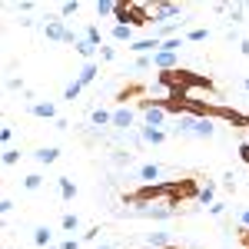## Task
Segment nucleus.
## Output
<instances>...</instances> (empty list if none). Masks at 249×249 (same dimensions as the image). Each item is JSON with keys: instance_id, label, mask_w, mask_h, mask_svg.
Wrapping results in <instances>:
<instances>
[{"instance_id": "37", "label": "nucleus", "mask_w": 249, "mask_h": 249, "mask_svg": "<svg viewBox=\"0 0 249 249\" xmlns=\"http://www.w3.org/2000/svg\"><path fill=\"white\" fill-rule=\"evenodd\" d=\"M0 210H3V216H7V213H14V199H10V196H7V199H3V203H0Z\"/></svg>"}, {"instance_id": "35", "label": "nucleus", "mask_w": 249, "mask_h": 249, "mask_svg": "<svg viewBox=\"0 0 249 249\" xmlns=\"http://www.w3.org/2000/svg\"><path fill=\"white\" fill-rule=\"evenodd\" d=\"M77 246H80V239H63L57 249H77Z\"/></svg>"}, {"instance_id": "9", "label": "nucleus", "mask_w": 249, "mask_h": 249, "mask_svg": "<svg viewBox=\"0 0 249 249\" xmlns=\"http://www.w3.org/2000/svg\"><path fill=\"white\" fill-rule=\"evenodd\" d=\"M30 113L40 120H57V107L50 100H37V103H30Z\"/></svg>"}, {"instance_id": "8", "label": "nucleus", "mask_w": 249, "mask_h": 249, "mask_svg": "<svg viewBox=\"0 0 249 249\" xmlns=\"http://www.w3.org/2000/svg\"><path fill=\"white\" fill-rule=\"evenodd\" d=\"M90 126H96V130L107 133V126H113V110H103V107L90 110Z\"/></svg>"}, {"instance_id": "4", "label": "nucleus", "mask_w": 249, "mask_h": 249, "mask_svg": "<svg viewBox=\"0 0 249 249\" xmlns=\"http://www.w3.org/2000/svg\"><path fill=\"white\" fill-rule=\"evenodd\" d=\"M136 179H140L143 186H156V183H163V166H156V163H143V166L136 170Z\"/></svg>"}, {"instance_id": "24", "label": "nucleus", "mask_w": 249, "mask_h": 249, "mask_svg": "<svg viewBox=\"0 0 249 249\" xmlns=\"http://www.w3.org/2000/svg\"><path fill=\"white\" fill-rule=\"evenodd\" d=\"M77 10H80V0H63L60 3V17H73Z\"/></svg>"}, {"instance_id": "30", "label": "nucleus", "mask_w": 249, "mask_h": 249, "mask_svg": "<svg viewBox=\"0 0 249 249\" xmlns=\"http://www.w3.org/2000/svg\"><path fill=\"white\" fill-rule=\"evenodd\" d=\"M0 140H3V150H7V146H10V140H14V130H10V126H3V130H0Z\"/></svg>"}, {"instance_id": "23", "label": "nucleus", "mask_w": 249, "mask_h": 249, "mask_svg": "<svg viewBox=\"0 0 249 249\" xmlns=\"http://www.w3.org/2000/svg\"><path fill=\"white\" fill-rule=\"evenodd\" d=\"M40 186H43V176H40V173H27V176H23V190L27 193H37Z\"/></svg>"}, {"instance_id": "2", "label": "nucleus", "mask_w": 249, "mask_h": 249, "mask_svg": "<svg viewBox=\"0 0 249 249\" xmlns=\"http://www.w3.org/2000/svg\"><path fill=\"white\" fill-rule=\"evenodd\" d=\"M43 34H47V40H53V43H77L80 40V34L70 30L63 20H47L43 23Z\"/></svg>"}, {"instance_id": "40", "label": "nucleus", "mask_w": 249, "mask_h": 249, "mask_svg": "<svg viewBox=\"0 0 249 249\" xmlns=\"http://www.w3.org/2000/svg\"><path fill=\"white\" fill-rule=\"evenodd\" d=\"M243 90H246V93H249V77H246V80H243Z\"/></svg>"}, {"instance_id": "10", "label": "nucleus", "mask_w": 249, "mask_h": 249, "mask_svg": "<svg viewBox=\"0 0 249 249\" xmlns=\"http://www.w3.org/2000/svg\"><path fill=\"white\" fill-rule=\"evenodd\" d=\"M140 136H143V143H150V146L166 143V130H153V126H140Z\"/></svg>"}, {"instance_id": "21", "label": "nucleus", "mask_w": 249, "mask_h": 249, "mask_svg": "<svg viewBox=\"0 0 249 249\" xmlns=\"http://www.w3.org/2000/svg\"><path fill=\"white\" fill-rule=\"evenodd\" d=\"M80 93H83V83H80V80H70V83L63 87V100H70V103L80 100Z\"/></svg>"}, {"instance_id": "5", "label": "nucleus", "mask_w": 249, "mask_h": 249, "mask_svg": "<svg viewBox=\"0 0 249 249\" xmlns=\"http://www.w3.org/2000/svg\"><path fill=\"white\" fill-rule=\"evenodd\" d=\"M170 17H179V7L176 3H150V23H163V20H170Z\"/></svg>"}, {"instance_id": "29", "label": "nucleus", "mask_w": 249, "mask_h": 249, "mask_svg": "<svg viewBox=\"0 0 249 249\" xmlns=\"http://www.w3.org/2000/svg\"><path fill=\"white\" fill-rule=\"evenodd\" d=\"M243 10H246L243 3H239V7H230V20H232V23H239V20H243Z\"/></svg>"}, {"instance_id": "13", "label": "nucleus", "mask_w": 249, "mask_h": 249, "mask_svg": "<svg viewBox=\"0 0 249 249\" xmlns=\"http://www.w3.org/2000/svg\"><path fill=\"white\" fill-rule=\"evenodd\" d=\"M57 156H60L57 146H40L37 153H34V160H37L40 166H50V163H57Z\"/></svg>"}, {"instance_id": "27", "label": "nucleus", "mask_w": 249, "mask_h": 249, "mask_svg": "<svg viewBox=\"0 0 249 249\" xmlns=\"http://www.w3.org/2000/svg\"><path fill=\"white\" fill-rule=\"evenodd\" d=\"M206 37H210V34H206L203 27H199V30H190V34H186V40H190V43H203Z\"/></svg>"}, {"instance_id": "34", "label": "nucleus", "mask_w": 249, "mask_h": 249, "mask_svg": "<svg viewBox=\"0 0 249 249\" xmlns=\"http://www.w3.org/2000/svg\"><path fill=\"white\" fill-rule=\"evenodd\" d=\"M7 90H23V80H17V77H10V80H7Z\"/></svg>"}, {"instance_id": "11", "label": "nucleus", "mask_w": 249, "mask_h": 249, "mask_svg": "<svg viewBox=\"0 0 249 249\" xmlns=\"http://www.w3.org/2000/svg\"><path fill=\"white\" fill-rule=\"evenodd\" d=\"M146 246L150 249H173L170 232H146Z\"/></svg>"}, {"instance_id": "6", "label": "nucleus", "mask_w": 249, "mask_h": 249, "mask_svg": "<svg viewBox=\"0 0 249 249\" xmlns=\"http://www.w3.org/2000/svg\"><path fill=\"white\" fill-rule=\"evenodd\" d=\"M216 136V116H199L193 126V140H213Z\"/></svg>"}, {"instance_id": "16", "label": "nucleus", "mask_w": 249, "mask_h": 249, "mask_svg": "<svg viewBox=\"0 0 249 249\" xmlns=\"http://www.w3.org/2000/svg\"><path fill=\"white\" fill-rule=\"evenodd\" d=\"M73 50H77L80 57H83V60H87V63H90V60H93V53H96V50H100V47H93V43H90V40H87V37H80L77 43H73Z\"/></svg>"}, {"instance_id": "19", "label": "nucleus", "mask_w": 249, "mask_h": 249, "mask_svg": "<svg viewBox=\"0 0 249 249\" xmlns=\"http://www.w3.org/2000/svg\"><path fill=\"white\" fill-rule=\"evenodd\" d=\"M113 40H116V43H130V40H133V27H126V23H113Z\"/></svg>"}, {"instance_id": "39", "label": "nucleus", "mask_w": 249, "mask_h": 249, "mask_svg": "<svg viewBox=\"0 0 249 249\" xmlns=\"http://www.w3.org/2000/svg\"><path fill=\"white\" fill-rule=\"evenodd\" d=\"M96 249H116L113 243H96Z\"/></svg>"}, {"instance_id": "17", "label": "nucleus", "mask_w": 249, "mask_h": 249, "mask_svg": "<svg viewBox=\"0 0 249 249\" xmlns=\"http://www.w3.org/2000/svg\"><path fill=\"white\" fill-rule=\"evenodd\" d=\"M57 186H60V196H63L67 203H70V199L77 196V183H73L70 176H60V179H57Z\"/></svg>"}, {"instance_id": "18", "label": "nucleus", "mask_w": 249, "mask_h": 249, "mask_svg": "<svg viewBox=\"0 0 249 249\" xmlns=\"http://www.w3.org/2000/svg\"><path fill=\"white\" fill-rule=\"evenodd\" d=\"M120 3L116 0H96V17H116Z\"/></svg>"}, {"instance_id": "32", "label": "nucleus", "mask_w": 249, "mask_h": 249, "mask_svg": "<svg viewBox=\"0 0 249 249\" xmlns=\"http://www.w3.org/2000/svg\"><path fill=\"white\" fill-rule=\"evenodd\" d=\"M226 213V203H213L210 206V216H223Z\"/></svg>"}, {"instance_id": "1", "label": "nucleus", "mask_w": 249, "mask_h": 249, "mask_svg": "<svg viewBox=\"0 0 249 249\" xmlns=\"http://www.w3.org/2000/svg\"><path fill=\"white\" fill-rule=\"evenodd\" d=\"M170 123V110L166 103H153V100H143V126H153V130H166Z\"/></svg>"}, {"instance_id": "26", "label": "nucleus", "mask_w": 249, "mask_h": 249, "mask_svg": "<svg viewBox=\"0 0 249 249\" xmlns=\"http://www.w3.org/2000/svg\"><path fill=\"white\" fill-rule=\"evenodd\" d=\"M17 160H20V150H17V146H7V150H3V166H14Z\"/></svg>"}, {"instance_id": "15", "label": "nucleus", "mask_w": 249, "mask_h": 249, "mask_svg": "<svg viewBox=\"0 0 249 249\" xmlns=\"http://www.w3.org/2000/svg\"><path fill=\"white\" fill-rule=\"evenodd\" d=\"M34 246H53V230H50V226H37V230H34Z\"/></svg>"}, {"instance_id": "3", "label": "nucleus", "mask_w": 249, "mask_h": 249, "mask_svg": "<svg viewBox=\"0 0 249 249\" xmlns=\"http://www.w3.org/2000/svg\"><path fill=\"white\" fill-rule=\"evenodd\" d=\"M133 123H136V110H130L126 103L113 110V130H116V133H130Z\"/></svg>"}, {"instance_id": "33", "label": "nucleus", "mask_w": 249, "mask_h": 249, "mask_svg": "<svg viewBox=\"0 0 249 249\" xmlns=\"http://www.w3.org/2000/svg\"><path fill=\"white\" fill-rule=\"evenodd\" d=\"M96 232H100V226H90V230L83 232V243H93V239H96Z\"/></svg>"}, {"instance_id": "12", "label": "nucleus", "mask_w": 249, "mask_h": 249, "mask_svg": "<svg viewBox=\"0 0 249 249\" xmlns=\"http://www.w3.org/2000/svg\"><path fill=\"white\" fill-rule=\"evenodd\" d=\"M96 73H100V67H96V60H90V63H83V67H80L77 80L83 83V87H90V83L96 80Z\"/></svg>"}, {"instance_id": "7", "label": "nucleus", "mask_w": 249, "mask_h": 249, "mask_svg": "<svg viewBox=\"0 0 249 249\" xmlns=\"http://www.w3.org/2000/svg\"><path fill=\"white\" fill-rule=\"evenodd\" d=\"M153 67L163 70V73H173V70H179V57L170 53V50H160V53H153Z\"/></svg>"}, {"instance_id": "38", "label": "nucleus", "mask_w": 249, "mask_h": 249, "mask_svg": "<svg viewBox=\"0 0 249 249\" xmlns=\"http://www.w3.org/2000/svg\"><path fill=\"white\" fill-rule=\"evenodd\" d=\"M239 50H243V53L249 57V40H243V43H239Z\"/></svg>"}, {"instance_id": "22", "label": "nucleus", "mask_w": 249, "mask_h": 249, "mask_svg": "<svg viewBox=\"0 0 249 249\" xmlns=\"http://www.w3.org/2000/svg\"><path fill=\"white\" fill-rule=\"evenodd\" d=\"M110 160H113V166H120V170H123V166H133L136 156L126 153V150H113V156H110Z\"/></svg>"}, {"instance_id": "36", "label": "nucleus", "mask_w": 249, "mask_h": 249, "mask_svg": "<svg viewBox=\"0 0 249 249\" xmlns=\"http://www.w3.org/2000/svg\"><path fill=\"white\" fill-rule=\"evenodd\" d=\"M239 226H243V230H249V206L239 213Z\"/></svg>"}, {"instance_id": "31", "label": "nucleus", "mask_w": 249, "mask_h": 249, "mask_svg": "<svg viewBox=\"0 0 249 249\" xmlns=\"http://www.w3.org/2000/svg\"><path fill=\"white\" fill-rule=\"evenodd\" d=\"M113 57H116V50H113V47H100V60H107V63H110Z\"/></svg>"}, {"instance_id": "14", "label": "nucleus", "mask_w": 249, "mask_h": 249, "mask_svg": "<svg viewBox=\"0 0 249 249\" xmlns=\"http://www.w3.org/2000/svg\"><path fill=\"white\" fill-rule=\"evenodd\" d=\"M196 203L210 210L213 203H216V186H213V183H206V186H199V193H196Z\"/></svg>"}, {"instance_id": "28", "label": "nucleus", "mask_w": 249, "mask_h": 249, "mask_svg": "<svg viewBox=\"0 0 249 249\" xmlns=\"http://www.w3.org/2000/svg\"><path fill=\"white\" fill-rule=\"evenodd\" d=\"M153 67V57H136V63H133V70H150Z\"/></svg>"}, {"instance_id": "25", "label": "nucleus", "mask_w": 249, "mask_h": 249, "mask_svg": "<svg viewBox=\"0 0 249 249\" xmlns=\"http://www.w3.org/2000/svg\"><path fill=\"white\" fill-rule=\"evenodd\" d=\"M83 37L90 40V43H93V47H100V40H103V34H100V27H96V23H90V27H87V34H83Z\"/></svg>"}, {"instance_id": "20", "label": "nucleus", "mask_w": 249, "mask_h": 249, "mask_svg": "<svg viewBox=\"0 0 249 249\" xmlns=\"http://www.w3.org/2000/svg\"><path fill=\"white\" fill-rule=\"evenodd\" d=\"M60 230H63V232H77V230H80V216H77V213H63Z\"/></svg>"}]
</instances>
